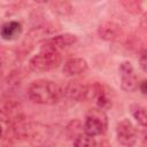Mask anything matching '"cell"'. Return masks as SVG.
Here are the masks:
<instances>
[{"label": "cell", "mask_w": 147, "mask_h": 147, "mask_svg": "<svg viewBox=\"0 0 147 147\" xmlns=\"http://www.w3.org/2000/svg\"><path fill=\"white\" fill-rule=\"evenodd\" d=\"M64 95V91L59 84L49 79L33 80L28 87L29 99L38 105H54Z\"/></svg>", "instance_id": "cell-1"}, {"label": "cell", "mask_w": 147, "mask_h": 147, "mask_svg": "<svg viewBox=\"0 0 147 147\" xmlns=\"http://www.w3.org/2000/svg\"><path fill=\"white\" fill-rule=\"evenodd\" d=\"M61 62L62 56L59 51L41 48L38 54L30 59L29 67L34 72H45L57 68Z\"/></svg>", "instance_id": "cell-2"}, {"label": "cell", "mask_w": 147, "mask_h": 147, "mask_svg": "<svg viewBox=\"0 0 147 147\" xmlns=\"http://www.w3.org/2000/svg\"><path fill=\"white\" fill-rule=\"evenodd\" d=\"M108 117L105 110L100 108H92L87 111L84 121V131L91 137L101 136L107 131Z\"/></svg>", "instance_id": "cell-3"}, {"label": "cell", "mask_w": 147, "mask_h": 147, "mask_svg": "<svg viewBox=\"0 0 147 147\" xmlns=\"http://www.w3.org/2000/svg\"><path fill=\"white\" fill-rule=\"evenodd\" d=\"M1 118L2 123H7L8 127H15L22 123L23 108L20 101L13 96L3 98L1 101Z\"/></svg>", "instance_id": "cell-4"}, {"label": "cell", "mask_w": 147, "mask_h": 147, "mask_svg": "<svg viewBox=\"0 0 147 147\" xmlns=\"http://www.w3.org/2000/svg\"><path fill=\"white\" fill-rule=\"evenodd\" d=\"M116 138L123 147H134L138 140V134L134 125L127 118H123L116 125Z\"/></svg>", "instance_id": "cell-5"}, {"label": "cell", "mask_w": 147, "mask_h": 147, "mask_svg": "<svg viewBox=\"0 0 147 147\" xmlns=\"http://www.w3.org/2000/svg\"><path fill=\"white\" fill-rule=\"evenodd\" d=\"M118 72L121 77V87L123 91L132 93L138 90L139 84L131 62L123 61L118 67Z\"/></svg>", "instance_id": "cell-6"}, {"label": "cell", "mask_w": 147, "mask_h": 147, "mask_svg": "<svg viewBox=\"0 0 147 147\" xmlns=\"http://www.w3.org/2000/svg\"><path fill=\"white\" fill-rule=\"evenodd\" d=\"M64 95L74 101H84L86 99L91 98L92 87L91 85H86L79 80H72L69 82V84L65 86Z\"/></svg>", "instance_id": "cell-7"}, {"label": "cell", "mask_w": 147, "mask_h": 147, "mask_svg": "<svg viewBox=\"0 0 147 147\" xmlns=\"http://www.w3.org/2000/svg\"><path fill=\"white\" fill-rule=\"evenodd\" d=\"M77 42V36L71 33H63V34H56L52 38H48L46 41L42 42L41 48L47 49H54V51H61L64 48H68Z\"/></svg>", "instance_id": "cell-8"}, {"label": "cell", "mask_w": 147, "mask_h": 147, "mask_svg": "<svg viewBox=\"0 0 147 147\" xmlns=\"http://www.w3.org/2000/svg\"><path fill=\"white\" fill-rule=\"evenodd\" d=\"M98 34L101 39L106 41H116L121 39L123 31L118 24L114 22H105L99 26Z\"/></svg>", "instance_id": "cell-9"}, {"label": "cell", "mask_w": 147, "mask_h": 147, "mask_svg": "<svg viewBox=\"0 0 147 147\" xmlns=\"http://www.w3.org/2000/svg\"><path fill=\"white\" fill-rule=\"evenodd\" d=\"M88 68L86 60L82 57H70L63 64V74L68 77L79 76L84 74Z\"/></svg>", "instance_id": "cell-10"}, {"label": "cell", "mask_w": 147, "mask_h": 147, "mask_svg": "<svg viewBox=\"0 0 147 147\" xmlns=\"http://www.w3.org/2000/svg\"><path fill=\"white\" fill-rule=\"evenodd\" d=\"M91 87H92L91 98L95 100L98 108L105 111L111 108V99L108 94L107 88L101 84H94V85H91Z\"/></svg>", "instance_id": "cell-11"}, {"label": "cell", "mask_w": 147, "mask_h": 147, "mask_svg": "<svg viewBox=\"0 0 147 147\" xmlns=\"http://www.w3.org/2000/svg\"><path fill=\"white\" fill-rule=\"evenodd\" d=\"M22 24L17 21H8L6 23L2 24L1 26V31H0V34H1V38L3 40H14L16 39L21 33H22Z\"/></svg>", "instance_id": "cell-12"}, {"label": "cell", "mask_w": 147, "mask_h": 147, "mask_svg": "<svg viewBox=\"0 0 147 147\" xmlns=\"http://www.w3.org/2000/svg\"><path fill=\"white\" fill-rule=\"evenodd\" d=\"M65 133H67V137L70 140L74 141L80 134L85 133V131H84V124H82L80 121H78V119H72V121H70L68 123V125L65 127Z\"/></svg>", "instance_id": "cell-13"}, {"label": "cell", "mask_w": 147, "mask_h": 147, "mask_svg": "<svg viewBox=\"0 0 147 147\" xmlns=\"http://www.w3.org/2000/svg\"><path fill=\"white\" fill-rule=\"evenodd\" d=\"M132 117L137 121V123L141 126H147V110L139 106V105H132L130 107Z\"/></svg>", "instance_id": "cell-14"}, {"label": "cell", "mask_w": 147, "mask_h": 147, "mask_svg": "<svg viewBox=\"0 0 147 147\" xmlns=\"http://www.w3.org/2000/svg\"><path fill=\"white\" fill-rule=\"evenodd\" d=\"M51 8L59 15H69L72 11V6L68 1H55L51 3Z\"/></svg>", "instance_id": "cell-15"}, {"label": "cell", "mask_w": 147, "mask_h": 147, "mask_svg": "<svg viewBox=\"0 0 147 147\" xmlns=\"http://www.w3.org/2000/svg\"><path fill=\"white\" fill-rule=\"evenodd\" d=\"M72 142H74V147H95L94 137H91L86 133L80 134Z\"/></svg>", "instance_id": "cell-16"}, {"label": "cell", "mask_w": 147, "mask_h": 147, "mask_svg": "<svg viewBox=\"0 0 147 147\" xmlns=\"http://www.w3.org/2000/svg\"><path fill=\"white\" fill-rule=\"evenodd\" d=\"M121 5L131 14H139L142 9V3L137 0H123L121 1Z\"/></svg>", "instance_id": "cell-17"}, {"label": "cell", "mask_w": 147, "mask_h": 147, "mask_svg": "<svg viewBox=\"0 0 147 147\" xmlns=\"http://www.w3.org/2000/svg\"><path fill=\"white\" fill-rule=\"evenodd\" d=\"M139 65L140 68L147 72V49H144L139 55Z\"/></svg>", "instance_id": "cell-18"}, {"label": "cell", "mask_w": 147, "mask_h": 147, "mask_svg": "<svg viewBox=\"0 0 147 147\" xmlns=\"http://www.w3.org/2000/svg\"><path fill=\"white\" fill-rule=\"evenodd\" d=\"M139 90H140V92H141L144 95H147V79L142 80V82L139 84Z\"/></svg>", "instance_id": "cell-19"}, {"label": "cell", "mask_w": 147, "mask_h": 147, "mask_svg": "<svg viewBox=\"0 0 147 147\" xmlns=\"http://www.w3.org/2000/svg\"><path fill=\"white\" fill-rule=\"evenodd\" d=\"M141 25L145 26V28H147V11L144 13L142 16H141Z\"/></svg>", "instance_id": "cell-20"}, {"label": "cell", "mask_w": 147, "mask_h": 147, "mask_svg": "<svg viewBox=\"0 0 147 147\" xmlns=\"http://www.w3.org/2000/svg\"><path fill=\"white\" fill-rule=\"evenodd\" d=\"M146 142H147V138H146Z\"/></svg>", "instance_id": "cell-21"}]
</instances>
